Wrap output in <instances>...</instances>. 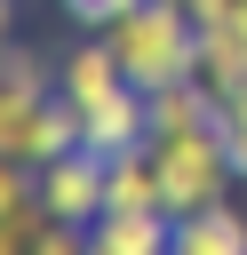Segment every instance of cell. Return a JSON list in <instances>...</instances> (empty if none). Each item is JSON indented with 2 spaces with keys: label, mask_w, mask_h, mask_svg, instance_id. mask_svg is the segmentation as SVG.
Segmentation results:
<instances>
[{
  "label": "cell",
  "mask_w": 247,
  "mask_h": 255,
  "mask_svg": "<svg viewBox=\"0 0 247 255\" xmlns=\"http://www.w3.org/2000/svg\"><path fill=\"white\" fill-rule=\"evenodd\" d=\"M104 40L120 48V72L135 88H167L199 72V24L183 0H135L120 24H104Z\"/></svg>",
  "instance_id": "1"
},
{
  "label": "cell",
  "mask_w": 247,
  "mask_h": 255,
  "mask_svg": "<svg viewBox=\"0 0 247 255\" xmlns=\"http://www.w3.org/2000/svg\"><path fill=\"white\" fill-rule=\"evenodd\" d=\"M151 167H159V207L167 215H191V207H215L231 191V151L215 128H183V135H151Z\"/></svg>",
  "instance_id": "2"
},
{
  "label": "cell",
  "mask_w": 247,
  "mask_h": 255,
  "mask_svg": "<svg viewBox=\"0 0 247 255\" xmlns=\"http://www.w3.org/2000/svg\"><path fill=\"white\" fill-rule=\"evenodd\" d=\"M104 151H56V159H40L32 175H40V207L56 215V223H96L104 215Z\"/></svg>",
  "instance_id": "3"
},
{
  "label": "cell",
  "mask_w": 247,
  "mask_h": 255,
  "mask_svg": "<svg viewBox=\"0 0 247 255\" xmlns=\"http://www.w3.org/2000/svg\"><path fill=\"white\" fill-rule=\"evenodd\" d=\"M151 143V96L127 80V88H112L104 104H88V151H104V159H120V151H143Z\"/></svg>",
  "instance_id": "4"
},
{
  "label": "cell",
  "mask_w": 247,
  "mask_h": 255,
  "mask_svg": "<svg viewBox=\"0 0 247 255\" xmlns=\"http://www.w3.org/2000/svg\"><path fill=\"white\" fill-rule=\"evenodd\" d=\"M56 88H64L80 112H88V104H104L112 88H127V72H120V48H112L104 32H96V40H80L72 56H56Z\"/></svg>",
  "instance_id": "5"
},
{
  "label": "cell",
  "mask_w": 247,
  "mask_h": 255,
  "mask_svg": "<svg viewBox=\"0 0 247 255\" xmlns=\"http://www.w3.org/2000/svg\"><path fill=\"white\" fill-rule=\"evenodd\" d=\"M167 239H175V215L167 207H143V215H96L88 223V255H167Z\"/></svg>",
  "instance_id": "6"
},
{
  "label": "cell",
  "mask_w": 247,
  "mask_h": 255,
  "mask_svg": "<svg viewBox=\"0 0 247 255\" xmlns=\"http://www.w3.org/2000/svg\"><path fill=\"white\" fill-rule=\"evenodd\" d=\"M167 255H247V215H239L231 199H215V207H191V215H175V239H167Z\"/></svg>",
  "instance_id": "7"
},
{
  "label": "cell",
  "mask_w": 247,
  "mask_h": 255,
  "mask_svg": "<svg viewBox=\"0 0 247 255\" xmlns=\"http://www.w3.org/2000/svg\"><path fill=\"white\" fill-rule=\"evenodd\" d=\"M199 80L215 88V104L247 88V24H199Z\"/></svg>",
  "instance_id": "8"
},
{
  "label": "cell",
  "mask_w": 247,
  "mask_h": 255,
  "mask_svg": "<svg viewBox=\"0 0 247 255\" xmlns=\"http://www.w3.org/2000/svg\"><path fill=\"white\" fill-rule=\"evenodd\" d=\"M151 96V135H183V128H215V88L191 72V80H167V88H143Z\"/></svg>",
  "instance_id": "9"
},
{
  "label": "cell",
  "mask_w": 247,
  "mask_h": 255,
  "mask_svg": "<svg viewBox=\"0 0 247 255\" xmlns=\"http://www.w3.org/2000/svg\"><path fill=\"white\" fill-rule=\"evenodd\" d=\"M104 207H112V215H143V207H159V167H151V143H143V151H120V159L104 167Z\"/></svg>",
  "instance_id": "10"
},
{
  "label": "cell",
  "mask_w": 247,
  "mask_h": 255,
  "mask_svg": "<svg viewBox=\"0 0 247 255\" xmlns=\"http://www.w3.org/2000/svg\"><path fill=\"white\" fill-rule=\"evenodd\" d=\"M40 104H48V96H32V88L0 80V151L32 159V120H40Z\"/></svg>",
  "instance_id": "11"
},
{
  "label": "cell",
  "mask_w": 247,
  "mask_h": 255,
  "mask_svg": "<svg viewBox=\"0 0 247 255\" xmlns=\"http://www.w3.org/2000/svg\"><path fill=\"white\" fill-rule=\"evenodd\" d=\"M32 199H40V175H32V159L0 151V215H16V207H32Z\"/></svg>",
  "instance_id": "12"
},
{
  "label": "cell",
  "mask_w": 247,
  "mask_h": 255,
  "mask_svg": "<svg viewBox=\"0 0 247 255\" xmlns=\"http://www.w3.org/2000/svg\"><path fill=\"white\" fill-rule=\"evenodd\" d=\"M40 231H48V207L32 199V207H16V215H0V255H32L40 247Z\"/></svg>",
  "instance_id": "13"
},
{
  "label": "cell",
  "mask_w": 247,
  "mask_h": 255,
  "mask_svg": "<svg viewBox=\"0 0 247 255\" xmlns=\"http://www.w3.org/2000/svg\"><path fill=\"white\" fill-rule=\"evenodd\" d=\"M215 135H223V151H231V167L247 175V88L215 104Z\"/></svg>",
  "instance_id": "14"
},
{
  "label": "cell",
  "mask_w": 247,
  "mask_h": 255,
  "mask_svg": "<svg viewBox=\"0 0 247 255\" xmlns=\"http://www.w3.org/2000/svg\"><path fill=\"white\" fill-rule=\"evenodd\" d=\"M32 255H88V223H56V215H48V231H40Z\"/></svg>",
  "instance_id": "15"
},
{
  "label": "cell",
  "mask_w": 247,
  "mask_h": 255,
  "mask_svg": "<svg viewBox=\"0 0 247 255\" xmlns=\"http://www.w3.org/2000/svg\"><path fill=\"white\" fill-rule=\"evenodd\" d=\"M64 8H72V16L88 24V32H104V24H120V16H127L135 0H64Z\"/></svg>",
  "instance_id": "16"
},
{
  "label": "cell",
  "mask_w": 247,
  "mask_h": 255,
  "mask_svg": "<svg viewBox=\"0 0 247 255\" xmlns=\"http://www.w3.org/2000/svg\"><path fill=\"white\" fill-rule=\"evenodd\" d=\"M16 48V0H0V56Z\"/></svg>",
  "instance_id": "17"
},
{
  "label": "cell",
  "mask_w": 247,
  "mask_h": 255,
  "mask_svg": "<svg viewBox=\"0 0 247 255\" xmlns=\"http://www.w3.org/2000/svg\"><path fill=\"white\" fill-rule=\"evenodd\" d=\"M56 8H64V0H56Z\"/></svg>",
  "instance_id": "18"
}]
</instances>
